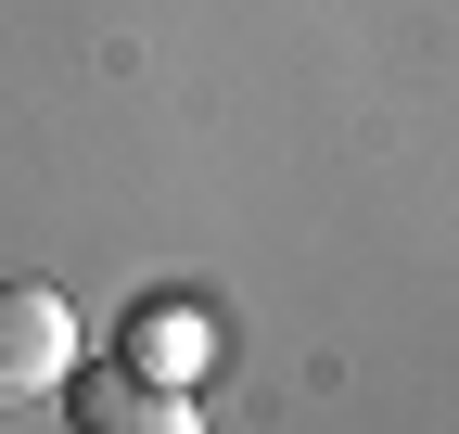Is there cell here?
Masks as SVG:
<instances>
[{"label": "cell", "mask_w": 459, "mask_h": 434, "mask_svg": "<svg viewBox=\"0 0 459 434\" xmlns=\"http://www.w3.org/2000/svg\"><path fill=\"white\" fill-rule=\"evenodd\" d=\"M65 421L77 434H192V384H153L128 358H65Z\"/></svg>", "instance_id": "6da1fadb"}, {"label": "cell", "mask_w": 459, "mask_h": 434, "mask_svg": "<svg viewBox=\"0 0 459 434\" xmlns=\"http://www.w3.org/2000/svg\"><path fill=\"white\" fill-rule=\"evenodd\" d=\"M65 358H77V307L51 282H0V396L65 384Z\"/></svg>", "instance_id": "7a4b0ae2"}, {"label": "cell", "mask_w": 459, "mask_h": 434, "mask_svg": "<svg viewBox=\"0 0 459 434\" xmlns=\"http://www.w3.org/2000/svg\"><path fill=\"white\" fill-rule=\"evenodd\" d=\"M115 358L153 370V384H204V370H217V319L192 294H141L128 319H115Z\"/></svg>", "instance_id": "3957f363"}]
</instances>
